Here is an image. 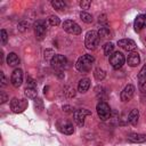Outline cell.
Returning <instances> with one entry per match:
<instances>
[{
    "label": "cell",
    "instance_id": "44dd1931",
    "mask_svg": "<svg viewBox=\"0 0 146 146\" xmlns=\"http://www.w3.org/2000/svg\"><path fill=\"white\" fill-rule=\"evenodd\" d=\"M138 82H139V86H143L146 82V64L141 67V70L138 73Z\"/></svg>",
    "mask_w": 146,
    "mask_h": 146
},
{
    "label": "cell",
    "instance_id": "30bf717a",
    "mask_svg": "<svg viewBox=\"0 0 146 146\" xmlns=\"http://www.w3.org/2000/svg\"><path fill=\"white\" fill-rule=\"evenodd\" d=\"M10 82L15 88H19L23 82V71L21 68H15L11 73Z\"/></svg>",
    "mask_w": 146,
    "mask_h": 146
},
{
    "label": "cell",
    "instance_id": "8fae6325",
    "mask_svg": "<svg viewBox=\"0 0 146 146\" xmlns=\"http://www.w3.org/2000/svg\"><path fill=\"white\" fill-rule=\"evenodd\" d=\"M133 95H135V87L132 84H128L121 91L120 98H121L122 102H128V100H130L133 97Z\"/></svg>",
    "mask_w": 146,
    "mask_h": 146
},
{
    "label": "cell",
    "instance_id": "8992f818",
    "mask_svg": "<svg viewBox=\"0 0 146 146\" xmlns=\"http://www.w3.org/2000/svg\"><path fill=\"white\" fill-rule=\"evenodd\" d=\"M63 29H64V31H66L67 33L74 34V35L81 33V27H80V25H79L78 23H75L74 21H71V19H67V21H65V22L63 23Z\"/></svg>",
    "mask_w": 146,
    "mask_h": 146
},
{
    "label": "cell",
    "instance_id": "ffe728a7",
    "mask_svg": "<svg viewBox=\"0 0 146 146\" xmlns=\"http://www.w3.org/2000/svg\"><path fill=\"white\" fill-rule=\"evenodd\" d=\"M94 76H95L96 80L102 81V80L105 79V76H106V72H105L103 68L97 67V68H95V71H94Z\"/></svg>",
    "mask_w": 146,
    "mask_h": 146
},
{
    "label": "cell",
    "instance_id": "9a60e30c",
    "mask_svg": "<svg viewBox=\"0 0 146 146\" xmlns=\"http://www.w3.org/2000/svg\"><path fill=\"white\" fill-rule=\"evenodd\" d=\"M7 64L11 67H16L19 65V58L15 52H10L7 56Z\"/></svg>",
    "mask_w": 146,
    "mask_h": 146
},
{
    "label": "cell",
    "instance_id": "ac0fdd59",
    "mask_svg": "<svg viewBox=\"0 0 146 146\" xmlns=\"http://www.w3.org/2000/svg\"><path fill=\"white\" fill-rule=\"evenodd\" d=\"M128 139L132 143H144L146 141V135L143 133H130L128 136Z\"/></svg>",
    "mask_w": 146,
    "mask_h": 146
},
{
    "label": "cell",
    "instance_id": "e0dca14e",
    "mask_svg": "<svg viewBox=\"0 0 146 146\" xmlns=\"http://www.w3.org/2000/svg\"><path fill=\"white\" fill-rule=\"evenodd\" d=\"M138 119H139V111L137 108H133L128 115V122L132 125H136L138 122Z\"/></svg>",
    "mask_w": 146,
    "mask_h": 146
},
{
    "label": "cell",
    "instance_id": "7a4b0ae2",
    "mask_svg": "<svg viewBox=\"0 0 146 146\" xmlns=\"http://www.w3.org/2000/svg\"><path fill=\"white\" fill-rule=\"evenodd\" d=\"M98 44H99V35L97 31H88L84 38V46L88 49L94 50L97 48Z\"/></svg>",
    "mask_w": 146,
    "mask_h": 146
},
{
    "label": "cell",
    "instance_id": "83f0119b",
    "mask_svg": "<svg viewBox=\"0 0 146 146\" xmlns=\"http://www.w3.org/2000/svg\"><path fill=\"white\" fill-rule=\"evenodd\" d=\"M34 106H35V108L40 112V111H42L43 110V103H42V100L40 99V98H35L34 99Z\"/></svg>",
    "mask_w": 146,
    "mask_h": 146
},
{
    "label": "cell",
    "instance_id": "603a6c76",
    "mask_svg": "<svg viewBox=\"0 0 146 146\" xmlns=\"http://www.w3.org/2000/svg\"><path fill=\"white\" fill-rule=\"evenodd\" d=\"M51 6L56 10H64L65 7H66L65 2L64 1H60V0H54V1H51Z\"/></svg>",
    "mask_w": 146,
    "mask_h": 146
},
{
    "label": "cell",
    "instance_id": "484cf974",
    "mask_svg": "<svg viewBox=\"0 0 146 146\" xmlns=\"http://www.w3.org/2000/svg\"><path fill=\"white\" fill-rule=\"evenodd\" d=\"M97 33H98V35H99V38L102 36V38H110V30L107 29V27H105V26H102V27H99V30L97 31Z\"/></svg>",
    "mask_w": 146,
    "mask_h": 146
},
{
    "label": "cell",
    "instance_id": "7402d4cb",
    "mask_svg": "<svg viewBox=\"0 0 146 146\" xmlns=\"http://www.w3.org/2000/svg\"><path fill=\"white\" fill-rule=\"evenodd\" d=\"M24 94L27 98H36V88H30V87H26L25 90H24Z\"/></svg>",
    "mask_w": 146,
    "mask_h": 146
},
{
    "label": "cell",
    "instance_id": "4316f807",
    "mask_svg": "<svg viewBox=\"0 0 146 146\" xmlns=\"http://www.w3.org/2000/svg\"><path fill=\"white\" fill-rule=\"evenodd\" d=\"M80 18H81L84 23H87V24H89V23L92 22V16H91L89 13H86V11H81V14H80Z\"/></svg>",
    "mask_w": 146,
    "mask_h": 146
},
{
    "label": "cell",
    "instance_id": "277c9868",
    "mask_svg": "<svg viewBox=\"0 0 146 146\" xmlns=\"http://www.w3.org/2000/svg\"><path fill=\"white\" fill-rule=\"evenodd\" d=\"M124 62H125V58H124L123 54L120 52V51H115V52H113V54L110 56V64H111L112 67L115 68V70L121 68V67L123 66Z\"/></svg>",
    "mask_w": 146,
    "mask_h": 146
},
{
    "label": "cell",
    "instance_id": "f1b7e54d",
    "mask_svg": "<svg viewBox=\"0 0 146 146\" xmlns=\"http://www.w3.org/2000/svg\"><path fill=\"white\" fill-rule=\"evenodd\" d=\"M79 5H80V7L82 9H89V7L91 5V1L90 0H82V1L79 2Z\"/></svg>",
    "mask_w": 146,
    "mask_h": 146
},
{
    "label": "cell",
    "instance_id": "9c48e42d",
    "mask_svg": "<svg viewBox=\"0 0 146 146\" xmlns=\"http://www.w3.org/2000/svg\"><path fill=\"white\" fill-rule=\"evenodd\" d=\"M90 114H91L90 111H88V110H86V108H80V110L74 111L73 117H74L75 123H76L79 127H83L86 116H87V115H90Z\"/></svg>",
    "mask_w": 146,
    "mask_h": 146
},
{
    "label": "cell",
    "instance_id": "d6986e66",
    "mask_svg": "<svg viewBox=\"0 0 146 146\" xmlns=\"http://www.w3.org/2000/svg\"><path fill=\"white\" fill-rule=\"evenodd\" d=\"M60 131L65 135H72L74 132L73 124L71 122H64L63 125H60Z\"/></svg>",
    "mask_w": 146,
    "mask_h": 146
},
{
    "label": "cell",
    "instance_id": "5bb4252c",
    "mask_svg": "<svg viewBox=\"0 0 146 146\" xmlns=\"http://www.w3.org/2000/svg\"><path fill=\"white\" fill-rule=\"evenodd\" d=\"M135 30L137 32L141 31L144 27H146V14H141V15H138L135 19Z\"/></svg>",
    "mask_w": 146,
    "mask_h": 146
},
{
    "label": "cell",
    "instance_id": "f546056e",
    "mask_svg": "<svg viewBox=\"0 0 146 146\" xmlns=\"http://www.w3.org/2000/svg\"><path fill=\"white\" fill-rule=\"evenodd\" d=\"M26 87H30V88H36V82L32 79V78H30V76H27L26 78Z\"/></svg>",
    "mask_w": 146,
    "mask_h": 146
},
{
    "label": "cell",
    "instance_id": "2e32d148",
    "mask_svg": "<svg viewBox=\"0 0 146 146\" xmlns=\"http://www.w3.org/2000/svg\"><path fill=\"white\" fill-rule=\"evenodd\" d=\"M89 87H90V80L88 79V78H83V79H81L80 81H79V83H78V90L80 91V92H86L88 89H89Z\"/></svg>",
    "mask_w": 146,
    "mask_h": 146
},
{
    "label": "cell",
    "instance_id": "3957f363",
    "mask_svg": "<svg viewBox=\"0 0 146 146\" xmlns=\"http://www.w3.org/2000/svg\"><path fill=\"white\" fill-rule=\"evenodd\" d=\"M96 111H97V114H98L99 119L103 120V121L111 117V107L105 102H99L96 106Z\"/></svg>",
    "mask_w": 146,
    "mask_h": 146
},
{
    "label": "cell",
    "instance_id": "cb8c5ba5",
    "mask_svg": "<svg viewBox=\"0 0 146 146\" xmlns=\"http://www.w3.org/2000/svg\"><path fill=\"white\" fill-rule=\"evenodd\" d=\"M114 52V44L112 42H107L104 46V54L106 56H111Z\"/></svg>",
    "mask_w": 146,
    "mask_h": 146
},
{
    "label": "cell",
    "instance_id": "52a82bcc",
    "mask_svg": "<svg viewBox=\"0 0 146 146\" xmlns=\"http://www.w3.org/2000/svg\"><path fill=\"white\" fill-rule=\"evenodd\" d=\"M46 32H47V23H46V21H43V19L36 21L34 23V33H35L36 39L42 40L43 36L46 35Z\"/></svg>",
    "mask_w": 146,
    "mask_h": 146
},
{
    "label": "cell",
    "instance_id": "4dcf8cb0",
    "mask_svg": "<svg viewBox=\"0 0 146 146\" xmlns=\"http://www.w3.org/2000/svg\"><path fill=\"white\" fill-rule=\"evenodd\" d=\"M7 40H8V34H7L6 30H1V42H2V44H6Z\"/></svg>",
    "mask_w": 146,
    "mask_h": 146
},
{
    "label": "cell",
    "instance_id": "836d02e7",
    "mask_svg": "<svg viewBox=\"0 0 146 146\" xmlns=\"http://www.w3.org/2000/svg\"><path fill=\"white\" fill-rule=\"evenodd\" d=\"M63 111L66 113H73V107L70 105H65V106H63Z\"/></svg>",
    "mask_w": 146,
    "mask_h": 146
},
{
    "label": "cell",
    "instance_id": "d4e9b609",
    "mask_svg": "<svg viewBox=\"0 0 146 146\" xmlns=\"http://www.w3.org/2000/svg\"><path fill=\"white\" fill-rule=\"evenodd\" d=\"M48 23L51 25V26H58L60 24V19L56 16V15H50L48 17Z\"/></svg>",
    "mask_w": 146,
    "mask_h": 146
},
{
    "label": "cell",
    "instance_id": "ba28073f",
    "mask_svg": "<svg viewBox=\"0 0 146 146\" xmlns=\"http://www.w3.org/2000/svg\"><path fill=\"white\" fill-rule=\"evenodd\" d=\"M50 64H51V67H52L54 70L60 71V70H63L64 67H66L67 59H66V57H64L63 55H55V56L51 58Z\"/></svg>",
    "mask_w": 146,
    "mask_h": 146
},
{
    "label": "cell",
    "instance_id": "6da1fadb",
    "mask_svg": "<svg viewBox=\"0 0 146 146\" xmlns=\"http://www.w3.org/2000/svg\"><path fill=\"white\" fill-rule=\"evenodd\" d=\"M94 62H95V57L87 54V55H83V56L78 58L75 67H76V70L79 72L86 73V72H89L91 70V66H92Z\"/></svg>",
    "mask_w": 146,
    "mask_h": 146
},
{
    "label": "cell",
    "instance_id": "e575fe53",
    "mask_svg": "<svg viewBox=\"0 0 146 146\" xmlns=\"http://www.w3.org/2000/svg\"><path fill=\"white\" fill-rule=\"evenodd\" d=\"M66 90H68V91H65V94H66L68 97H73V96H74V94H75L74 89H72V88H66Z\"/></svg>",
    "mask_w": 146,
    "mask_h": 146
},
{
    "label": "cell",
    "instance_id": "d6a6232c",
    "mask_svg": "<svg viewBox=\"0 0 146 146\" xmlns=\"http://www.w3.org/2000/svg\"><path fill=\"white\" fill-rule=\"evenodd\" d=\"M27 26H29V24H27L26 22H22V23L18 24V30H19L21 32H24V31L27 29Z\"/></svg>",
    "mask_w": 146,
    "mask_h": 146
},
{
    "label": "cell",
    "instance_id": "d590c367",
    "mask_svg": "<svg viewBox=\"0 0 146 146\" xmlns=\"http://www.w3.org/2000/svg\"><path fill=\"white\" fill-rule=\"evenodd\" d=\"M0 76H1V86H6L7 84V80H6V76L3 74V72H0Z\"/></svg>",
    "mask_w": 146,
    "mask_h": 146
},
{
    "label": "cell",
    "instance_id": "1f68e13d",
    "mask_svg": "<svg viewBox=\"0 0 146 146\" xmlns=\"http://www.w3.org/2000/svg\"><path fill=\"white\" fill-rule=\"evenodd\" d=\"M7 100H8V96H7V94H6L5 91H1V92H0V103L3 104V103H6Z\"/></svg>",
    "mask_w": 146,
    "mask_h": 146
},
{
    "label": "cell",
    "instance_id": "5b68a950",
    "mask_svg": "<svg viewBox=\"0 0 146 146\" xmlns=\"http://www.w3.org/2000/svg\"><path fill=\"white\" fill-rule=\"evenodd\" d=\"M29 103L26 99H18V98H13L10 102V108L14 113H22L26 110Z\"/></svg>",
    "mask_w": 146,
    "mask_h": 146
},
{
    "label": "cell",
    "instance_id": "7c38bea8",
    "mask_svg": "<svg viewBox=\"0 0 146 146\" xmlns=\"http://www.w3.org/2000/svg\"><path fill=\"white\" fill-rule=\"evenodd\" d=\"M117 46L121 47L122 49L129 51V52L130 51H133V49L136 48V43L131 39H122V40H119L117 41Z\"/></svg>",
    "mask_w": 146,
    "mask_h": 146
},
{
    "label": "cell",
    "instance_id": "4fadbf2b",
    "mask_svg": "<svg viewBox=\"0 0 146 146\" xmlns=\"http://www.w3.org/2000/svg\"><path fill=\"white\" fill-rule=\"evenodd\" d=\"M127 63L129 66L131 67H136L139 63H140V57H139V54L137 51H130L128 54V57H127Z\"/></svg>",
    "mask_w": 146,
    "mask_h": 146
}]
</instances>
